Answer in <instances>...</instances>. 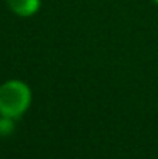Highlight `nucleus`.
Masks as SVG:
<instances>
[{
	"instance_id": "nucleus-2",
	"label": "nucleus",
	"mask_w": 158,
	"mask_h": 159,
	"mask_svg": "<svg viewBox=\"0 0 158 159\" xmlns=\"http://www.w3.org/2000/svg\"><path fill=\"white\" fill-rule=\"evenodd\" d=\"M8 8L19 17L34 16L42 5V0H6Z\"/></svg>"
},
{
	"instance_id": "nucleus-1",
	"label": "nucleus",
	"mask_w": 158,
	"mask_h": 159,
	"mask_svg": "<svg viewBox=\"0 0 158 159\" xmlns=\"http://www.w3.org/2000/svg\"><path fill=\"white\" fill-rule=\"evenodd\" d=\"M31 88L19 79L6 80L0 85V114L20 119L31 105Z\"/></svg>"
},
{
	"instance_id": "nucleus-4",
	"label": "nucleus",
	"mask_w": 158,
	"mask_h": 159,
	"mask_svg": "<svg viewBox=\"0 0 158 159\" xmlns=\"http://www.w3.org/2000/svg\"><path fill=\"white\" fill-rule=\"evenodd\" d=\"M152 2H154V3H155V5H158V0H152Z\"/></svg>"
},
{
	"instance_id": "nucleus-3",
	"label": "nucleus",
	"mask_w": 158,
	"mask_h": 159,
	"mask_svg": "<svg viewBox=\"0 0 158 159\" xmlns=\"http://www.w3.org/2000/svg\"><path fill=\"white\" fill-rule=\"evenodd\" d=\"M14 130H16V119L0 114V136L2 138L11 136Z\"/></svg>"
}]
</instances>
